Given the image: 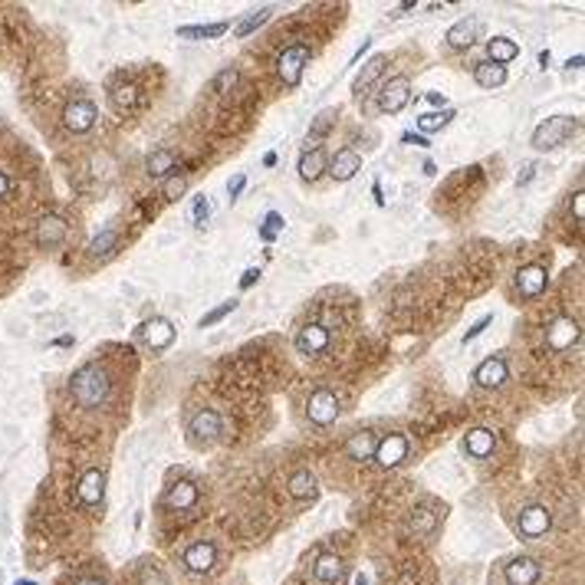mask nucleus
<instances>
[{
    "label": "nucleus",
    "mask_w": 585,
    "mask_h": 585,
    "mask_svg": "<svg viewBox=\"0 0 585 585\" xmlns=\"http://www.w3.org/2000/svg\"><path fill=\"white\" fill-rule=\"evenodd\" d=\"M109 391H112V378L99 362H86L82 368H76L69 378V398L76 401V408L82 411H96L109 401Z\"/></svg>",
    "instance_id": "obj_1"
},
{
    "label": "nucleus",
    "mask_w": 585,
    "mask_h": 585,
    "mask_svg": "<svg viewBox=\"0 0 585 585\" xmlns=\"http://www.w3.org/2000/svg\"><path fill=\"white\" fill-rule=\"evenodd\" d=\"M575 129H579V119H575V115H549V119L533 132V145L540 151L559 148V145H566V142L575 135Z\"/></svg>",
    "instance_id": "obj_2"
},
{
    "label": "nucleus",
    "mask_w": 585,
    "mask_h": 585,
    "mask_svg": "<svg viewBox=\"0 0 585 585\" xmlns=\"http://www.w3.org/2000/svg\"><path fill=\"white\" fill-rule=\"evenodd\" d=\"M313 60V49L306 43H289L283 46V53L276 56V76H280V82H283L286 89H296L302 79V69H306V63Z\"/></svg>",
    "instance_id": "obj_3"
},
{
    "label": "nucleus",
    "mask_w": 585,
    "mask_h": 585,
    "mask_svg": "<svg viewBox=\"0 0 585 585\" xmlns=\"http://www.w3.org/2000/svg\"><path fill=\"white\" fill-rule=\"evenodd\" d=\"M221 431H224L221 415L204 408V411H197L195 418H191V424H188V441H191L195 448H210V444L221 437Z\"/></svg>",
    "instance_id": "obj_4"
},
{
    "label": "nucleus",
    "mask_w": 585,
    "mask_h": 585,
    "mask_svg": "<svg viewBox=\"0 0 585 585\" xmlns=\"http://www.w3.org/2000/svg\"><path fill=\"white\" fill-rule=\"evenodd\" d=\"M411 457V441L405 434H388V437H378V448H375V461L378 467H385V470H395V467H401Z\"/></svg>",
    "instance_id": "obj_5"
},
{
    "label": "nucleus",
    "mask_w": 585,
    "mask_h": 585,
    "mask_svg": "<svg viewBox=\"0 0 585 585\" xmlns=\"http://www.w3.org/2000/svg\"><path fill=\"white\" fill-rule=\"evenodd\" d=\"M96 122H99V109H96L89 99H73V102L63 109V125H66V132H73V135L92 132Z\"/></svg>",
    "instance_id": "obj_6"
},
{
    "label": "nucleus",
    "mask_w": 585,
    "mask_h": 585,
    "mask_svg": "<svg viewBox=\"0 0 585 585\" xmlns=\"http://www.w3.org/2000/svg\"><path fill=\"white\" fill-rule=\"evenodd\" d=\"M306 415L313 421L316 428H329L332 421L339 418V398H335V391L329 388H316L309 395V401H306Z\"/></svg>",
    "instance_id": "obj_7"
},
{
    "label": "nucleus",
    "mask_w": 585,
    "mask_h": 585,
    "mask_svg": "<svg viewBox=\"0 0 585 585\" xmlns=\"http://www.w3.org/2000/svg\"><path fill=\"white\" fill-rule=\"evenodd\" d=\"M296 352L306 355V359H313V355H322L326 349L332 345V332L322 326V322H306L300 332H296Z\"/></svg>",
    "instance_id": "obj_8"
},
{
    "label": "nucleus",
    "mask_w": 585,
    "mask_h": 585,
    "mask_svg": "<svg viewBox=\"0 0 585 585\" xmlns=\"http://www.w3.org/2000/svg\"><path fill=\"white\" fill-rule=\"evenodd\" d=\"M138 339L148 345L151 352H162V349H168V345L175 342V326H171V319H165V316H151V319H145V322L138 326Z\"/></svg>",
    "instance_id": "obj_9"
},
{
    "label": "nucleus",
    "mask_w": 585,
    "mask_h": 585,
    "mask_svg": "<svg viewBox=\"0 0 585 585\" xmlns=\"http://www.w3.org/2000/svg\"><path fill=\"white\" fill-rule=\"evenodd\" d=\"M408 99H411V82H408L405 76H395V79H388V82L378 89L375 102L385 115H395V112H401L408 105Z\"/></svg>",
    "instance_id": "obj_10"
},
{
    "label": "nucleus",
    "mask_w": 585,
    "mask_h": 585,
    "mask_svg": "<svg viewBox=\"0 0 585 585\" xmlns=\"http://www.w3.org/2000/svg\"><path fill=\"white\" fill-rule=\"evenodd\" d=\"M549 526H553V516H549V510L542 503H529L520 513V520H516V529H520L523 540H540V536L549 533Z\"/></svg>",
    "instance_id": "obj_11"
},
{
    "label": "nucleus",
    "mask_w": 585,
    "mask_h": 585,
    "mask_svg": "<svg viewBox=\"0 0 585 585\" xmlns=\"http://www.w3.org/2000/svg\"><path fill=\"white\" fill-rule=\"evenodd\" d=\"M33 237H36L40 247H60V243H66V237H69V224H66V217H60V214H43V217L36 221Z\"/></svg>",
    "instance_id": "obj_12"
},
{
    "label": "nucleus",
    "mask_w": 585,
    "mask_h": 585,
    "mask_svg": "<svg viewBox=\"0 0 585 585\" xmlns=\"http://www.w3.org/2000/svg\"><path fill=\"white\" fill-rule=\"evenodd\" d=\"M579 339H582V329H579V322H575L572 316H559L553 326H549V332H546V342H549V349H555V352H566L572 345H579Z\"/></svg>",
    "instance_id": "obj_13"
},
{
    "label": "nucleus",
    "mask_w": 585,
    "mask_h": 585,
    "mask_svg": "<svg viewBox=\"0 0 585 585\" xmlns=\"http://www.w3.org/2000/svg\"><path fill=\"white\" fill-rule=\"evenodd\" d=\"M181 562H184V569L195 572V575H204V572L214 569V562H217V549H214V542L201 540V542H191L184 555H181Z\"/></svg>",
    "instance_id": "obj_14"
},
{
    "label": "nucleus",
    "mask_w": 585,
    "mask_h": 585,
    "mask_svg": "<svg viewBox=\"0 0 585 585\" xmlns=\"http://www.w3.org/2000/svg\"><path fill=\"white\" fill-rule=\"evenodd\" d=\"M546 286H549V273H546V267H540V263H529V267H520V270H516V289H520V296H526V300H536L540 293H546Z\"/></svg>",
    "instance_id": "obj_15"
},
{
    "label": "nucleus",
    "mask_w": 585,
    "mask_h": 585,
    "mask_svg": "<svg viewBox=\"0 0 585 585\" xmlns=\"http://www.w3.org/2000/svg\"><path fill=\"white\" fill-rule=\"evenodd\" d=\"M76 496H79V503H82V507H99V503H102V496H105V470H99V467L86 470V474L79 477Z\"/></svg>",
    "instance_id": "obj_16"
},
{
    "label": "nucleus",
    "mask_w": 585,
    "mask_h": 585,
    "mask_svg": "<svg viewBox=\"0 0 585 585\" xmlns=\"http://www.w3.org/2000/svg\"><path fill=\"white\" fill-rule=\"evenodd\" d=\"M375 448H378V434H375V431H355V434L345 441L342 454L352 461V464H368V461L375 457Z\"/></svg>",
    "instance_id": "obj_17"
},
{
    "label": "nucleus",
    "mask_w": 585,
    "mask_h": 585,
    "mask_svg": "<svg viewBox=\"0 0 585 585\" xmlns=\"http://www.w3.org/2000/svg\"><path fill=\"white\" fill-rule=\"evenodd\" d=\"M540 562L536 559H529V555H520V559H510L507 562V569H503V579L507 585H536L540 582Z\"/></svg>",
    "instance_id": "obj_18"
},
{
    "label": "nucleus",
    "mask_w": 585,
    "mask_h": 585,
    "mask_svg": "<svg viewBox=\"0 0 585 585\" xmlns=\"http://www.w3.org/2000/svg\"><path fill=\"white\" fill-rule=\"evenodd\" d=\"M474 382H477V388H500L507 382V359L503 355L483 359L477 365V372H474Z\"/></svg>",
    "instance_id": "obj_19"
},
{
    "label": "nucleus",
    "mask_w": 585,
    "mask_h": 585,
    "mask_svg": "<svg viewBox=\"0 0 585 585\" xmlns=\"http://www.w3.org/2000/svg\"><path fill=\"white\" fill-rule=\"evenodd\" d=\"M197 500H201V490H197L195 481H178L168 487L165 494V507L168 510H191L197 507Z\"/></svg>",
    "instance_id": "obj_20"
},
{
    "label": "nucleus",
    "mask_w": 585,
    "mask_h": 585,
    "mask_svg": "<svg viewBox=\"0 0 585 585\" xmlns=\"http://www.w3.org/2000/svg\"><path fill=\"white\" fill-rule=\"evenodd\" d=\"M359 168H362V155H359V151H355V148H339L326 171H329L335 181H349V178H355V175H359Z\"/></svg>",
    "instance_id": "obj_21"
},
{
    "label": "nucleus",
    "mask_w": 585,
    "mask_h": 585,
    "mask_svg": "<svg viewBox=\"0 0 585 585\" xmlns=\"http://www.w3.org/2000/svg\"><path fill=\"white\" fill-rule=\"evenodd\" d=\"M496 448V437L490 428H474V431H467L464 437V450L474 457V461H487Z\"/></svg>",
    "instance_id": "obj_22"
},
{
    "label": "nucleus",
    "mask_w": 585,
    "mask_h": 585,
    "mask_svg": "<svg viewBox=\"0 0 585 585\" xmlns=\"http://www.w3.org/2000/svg\"><path fill=\"white\" fill-rule=\"evenodd\" d=\"M316 582L322 585H342L345 582V562L335 553H322L319 562H316Z\"/></svg>",
    "instance_id": "obj_23"
},
{
    "label": "nucleus",
    "mask_w": 585,
    "mask_h": 585,
    "mask_svg": "<svg viewBox=\"0 0 585 585\" xmlns=\"http://www.w3.org/2000/svg\"><path fill=\"white\" fill-rule=\"evenodd\" d=\"M326 168H329V158H326V151L319 148H306L300 158V178L306 181V184H313V181H319L322 175H326Z\"/></svg>",
    "instance_id": "obj_24"
},
{
    "label": "nucleus",
    "mask_w": 585,
    "mask_h": 585,
    "mask_svg": "<svg viewBox=\"0 0 585 585\" xmlns=\"http://www.w3.org/2000/svg\"><path fill=\"white\" fill-rule=\"evenodd\" d=\"M477 33H481V20H477V16H467V20L454 23L448 30V46L450 49H470L474 40H477Z\"/></svg>",
    "instance_id": "obj_25"
},
{
    "label": "nucleus",
    "mask_w": 585,
    "mask_h": 585,
    "mask_svg": "<svg viewBox=\"0 0 585 585\" xmlns=\"http://www.w3.org/2000/svg\"><path fill=\"white\" fill-rule=\"evenodd\" d=\"M175 168H178V158H175V151H171V148H155L148 158H145V175L155 178V181L168 178Z\"/></svg>",
    "instance_id": "obj_26"
},
{
    "label": "nucleus",
    "mask_w": 585,
    "mask_h": 585,
    "mask_svg": "<svg viewBox=\"0 0 585 585\" xmlns=\"http://www.w3.org/2000/svg\"><path fill=\"white\" fill-rule=\"evenodd\" d=\"M109 102H112V109H115L119 115H132L138 109V89L132 82H115V86L109 89Z\"/></svg>",
    "instance_id": "obj_27"
},
{
    "label": "nucleus",
    "mask_w": 585,
    "mask_h": 585,
    "mask_svg": "<svg viewBox=\"0 0 585 585\" xmlns=\"http://www.w3.org/2000/svg\"><path fill=\"white\" fill-rule=\"evenodd\" d=\"M474 79H477L481 89H496V86L507 82V66H496V63L483 60V63L474 66Z\"/></svg>",
    "instance_id": "obj_28"
},
{
    "label": "nucleus",
    "mask_w": 585,
    "mask_h": 585,
    "mask_svg": "<svg viewBox=\"0 0 585 585\" xmlns=\"http://www.w3.org/2000/svg\"><path fill=\"white\" fill-rule=\"evenodd\" d=\"M385 66H388V60H385L382 53H378V56H372V60H368L365 66H362V73L355 76V82H352V92H355V96H362V92H368V86H372V82H375L378 76L385 73Z\"/></svg>",
    "instance_id": "obj_29"
},
{
    "label": "nucleus",
    "mask_w": 585,
    "mask_h": 585,
    "mask_svg": "<svg viewBox=\"0 0 585 585\" xmlns=\"http://www.w3.org/2000/svg\"><path fill=\"white\" fill-rule=\"evenodd\" d=\"M487 53H490V63L507 66V63H513L520 56V46L513 43V40H507V36H494V40L487 43Z\"/></svg>",
    "instance_id": "obj_30"
},
{
    "label": "nucleus",
    "mask_w": 585,
    "mask_h": 585,
    "mask_svg": "<svg viewBox=\"0 0 585 585\" xmlns=\"http://www.w3.org/2000/svg\"><path fill=\"white\" fill-rule=\"evenodd\" d=\"M316 494H319V487H316V477L309 470H296L289 477V496L293 500H316Z\"/></svg>",
    "instance_id": "obj_31"
},
{
    "label": "nucleus",
    "mask_w": 585,
    "mask_h": 585,
    "mask_svg": "<svg viewBox=\"0 0 585 585\" xmlns=\"http://www.w3.org/2000/svg\"><path fill=\"white\" fill-rule=\"evenodd\" d=\"M437 526V510L434 507H418V510L411 513V520H408V529L415 533V536H431Z\"/></svg>",
    "instance_id": "obj_32"
},
{
    "label": "nucleus",
    "mask_w": 585,
    "mask_h": 585,
    "mask_svg": "<svg viewBox=\"0 0 585 585\" xmlns=\"http://www.w3.org/2000/svg\"><path fill=\"white\" fill-rule=\"evenodd\" d=\"M227 30H230V23H227V20H221V23H197V27H181L178 36H184V40H214V36H224Z\"/></svg>",
    "instance_id": "obj_33"
},
{
    "label": "nucleus",
    "mask_w": 585,
    "mask_h": 585,
    "mask_svg": "<svg viewBox=\"0 0 585 585\" xmlns=\"http://www.w3.org/2000/svg\"><path fill=\"white\" fill-rule=\"evenodd\" d=\"M115 243H119V230H115V227H109V230H102V234L89 243V254L99 256V260H105V256L115 254Z\"/></svg>",
    "instance_id": "obj_34"
},
{
    "label": "nucleus",
    "mask_w": 585,
    "mask_h": 585,
    "mask_svg": "<svg viewBox=\"0 0 585 585\" xmlns=\"http://www.w3.org/2000/svg\"><path fill=\"white\" fill-rule=\"evenodd\" d=\"M270 16H273V7H260L256 14H247L243 16V23L237 27V36H250V33H254L256 27H263Z\"/></svg>",
    "instance_id": "obj_35"
},
{
    "label": "nucleus",
    "mask_w": 585,
    "mask_h": 585,
    "mask_svg": "<svg viewBox=\"0 0 585 585\" xmlns=\"http://www.w3.org/2000/svg\"><path fill=\"white\" fill-rule=\"evenodd\" d=\"M450 109H444V112H428V115H418V129L421 132H441L444 125L450 122Z\"/></svg>",
    "instance_id": "obj_36"
},
{
    "label": "nucleus",
    "mask_w": 585,
    "mask_h": 585,
    "mask_svg": "<svg viewBox=\"0 0 585 585\" xmlns=\"http://www.w3.org/2000/svg\"><path fill=\"white\" fill-rule=\"evenodd\" d=\"M335 109H322L319 115H316V122H313V129H309V138H322V135H329V129L335 125Z\"/></svg>",
    "instance_id": "obj_37"
},
{
    "label": "nucleus",
    "mask_w": 585,
    "mask_h": 585,
    "mask_svg": "<svg viewBox=\"0 0 585 585\" xmlns=\"http://www.w3.org/2000/svg\"><path fill=\"white\" fill-rule=\"evenodd\" d=\"M276 230H283V214L270 210V214H267V224L260 227V241L273 243V241H276Z\"/></svg>",
    "instance_id": "obj_38"
},
{
    "label": "nucleus",
    "mask_w": 585,
    "mask_h": 585,
    "mask_svg": "<svg viewBox=\"0 0 585 585\" xmlns=\"http://www.w3.org/2000/svg\"><path fill=\"white\" fill-rule=\"evenodd\" d=\"M234 309H237V300H227V302H221L217 309H210V313L204 316V319H201V329H204V326H214V322H221V319H224L227 313H234Z\"/></svg>",
    "instance_id": "obj_39"
},
{
    "label": "nucleus",
    "mask_w": 585,
    "mask_h": 585,
    "mask_svg": "<svg viewBox=\"0 0 585 585\" xmlns=\"http://www.w3.org/2000/svg\"><path fill=\"white\" fill-rule=\"evenodd\" d=\"M234 82H237V69H234V66H227V69H221V73H217V79H214V89L227 92Z\"/></svg>",
    "instance_id": "obj_40"
},
{
    "label": "nucleus",
    "mask_w": 585,
    "mask_h": 585,
    "mask_svg": "<svg viewBox=\"0 0 585 585\" xmlns=\"http://www.w3.org/2000/svg\"><path fill=\"white\" fill-rule=\"evenodd\" d=\"M184 188H188V178H168L165 184V201H178L184 195Z\"/></svg>",
    "instance_id": "obj_41"
},
{
    "label": "nucleus",
    "mask_w": 585,
    "mask_h": 585,
    "mask_svg": "<svg viewBox=\"0 0 585 585\" xmlns=\"http://www.w3.org/2000/svg\"><path fill=\"white\" fill-rule=\"evenodd\" d=\"M490 322H494V316H490V313H487V316H481V319H477V322H474V326H470V329H467L464 342H474V339H477V335H481V332H487V326H490Z\"/></svg>",
    "instance_id": "obj_42"
},
{
    "label": "nucleus",
    "mask_w": 585,
    "mask_h": 585,
    "mask_svg": "<svg viewBox=\"0 0 585 585\" xmlns=\"http://www.w3.org/2000/svg\"><path fill=\"white\" fill-rule=\"evenodd\" d=\"M142 585H168V582L155 566H142Z\"/></svg>",
    "instance_id": "obj_43"
},
{
    "label": "nucleus",
    "mask_w": 585,
    "mask_h": 585,
    "mask_svg": "<svg viewBox=\"0 0 585 585\" xmlns=\"http://www.w3.org/2000/svg\"><path fill=\"white\" fill-rule=\"evenodd\" d=\"M208 217H210L208 197H195V221L197 224H208Z\"/></svg>",
    "instance_id": "obj_44"
},
{
    "label": "nucleus",
    "mask_w": 585,
    "mask_h": 585,
    "mask_svg": "<svg viewBox=\"0 0 585 585\" xmlns=\"http://www.w3.org/2000/svg\"><path fill=\"white\" fill-rule=\"evenodd\" d=\"M7 197H14V178H10V171L0 168V201H7Z\"/></svg>",
    "instance_id": "obj_45"
},
{
    "label": "nucleus",
    "mask_w": 585,
    "mask_h": 585,
    "mask_svg": "<svg viewBox=\"0 0 585 585\" xmlns=\"http://www.w3.org/2000/svg\"><path fill=\"white\" fill-rule=\"evenodd\" d=\"M243 184H247V178H243V175H234V181H230V188H227V191H230V204H234V201L241 197Z\"/></svg>",
    "instance_id": "obj_46"
},
{
    "label": "nucleus",
    "mask_w": 585,
    "mask_h": 585,
    "mask_svg": "<svg viewBox=\"0 0 585 585\" xmlns=\"http://www.w3.org/2000/svg\"><path fill=\"white\" fill-rule=\"evenodd\" d=\"M260 280V270L256 267H250V270H243V276H241V289H250V286Z\"/></svg>",
    "instance_id": "obj_47"
},
{
    "label": "nucleus",
    "mask_w": 585,
    "mask_h": 585,
    "mask_svg": "<svg viewBox=\"0 0 585 585\" xmlns=\"http://www.w3.org/2000/svg\"><path fill=\"white\" fill-rule=\"evenodd\" d=\"M536 162H529V165L523 168V175H520V178H516V184H520V188H526V184H529V181H533V175H536Z\"/></svg>",
    "instance_id": "obj_48"
},
{
    "label": "nucleus",
    "mask_w": 585,
    "mask_h": 585,
    "mask_svg": "<svg viewBox=\"0 0 585 585\" xmlns=\"http://www.w3.org/2000/svg\"><path fill=\"white\" fill-rule=\"evenodd\" d=\"M428 102H431V105H437V109H441V112H444V109H448V99H444V96H441V92H428Z\"/></svg>",
    "instance_id": "obj_49"
},
{
    "label": "nucleus",
    "mask_w": 585,
    "mask_h": 585,
    "mask_svg": "<svg viewBox=\"0 0 585 585\" xmlns=\"http://www.w3.org/2000/svg\"><path fill=\"white\" fill-rule=\"evenodd\" d=\"M585 217V197L582 191H575V221H582Z\"/></svg>",
    "instance_id": "obj_50"
},
{
    "label": "nucleus",
    "mask_w": 585,
    "mask_h": 585,
    "mask_svg": "<svg viewBox=\"0 0 585 585\" xmlns=\"http://www.w3.org/2000/svg\"><path fill=\"white\" fill-rule=\"evenodd\" d=\"M405 142H408V145H421V148H424V145H431L424 135H415V132H405Z\"/></svg>",
    "instance_id": "obj_51"
},
{
    "label": "nucleus",
    "mask_w": 585,
    "mask_h": 585,
    "mask_svg": "<svg viewBox=\"0 0 585 585\" xmlns=\"http://www.w3.org/2000/svg\"><path fill=\"white\" fill-rule=\"evenodd\" d=\"M549 63H553V56H549V49H542V53H540V66H542V69H546Z\"/></svg>",
    "instance_id": "obj_52"
},
{
    "label": "nucleus",
    "mask_w": 585,
    "mask_h": 585,
    "mask_svg": "<svg viewBox=\"0 0 585 585\" xmlns=\"http://www.w3.org/2000/svg\"><path fill=\"white\" fill-rule=\"evenodd\" d=\"M372 191H375V204H385V197H382V184H378V181L372 184Z\"/></svg>",
    "instance_id": "obj_53"
},
{
    "label": "nucleus",
    "mask_w": 585,
    "mask_h": 585,
    "mask_svg": "<svg viewBox=\"0 0 585 585\" xmlns=\"http://www.w3.org/2000/svg\"><path fill=\"white\" fill-rule=\"evenodd\" d=\"M76 585H105V582H102V579H79Z\"/></svg>",
    "instance_id": "obj_54"
},
{
    "label": "nucleus",
    "mask_w": 585,
    "mask_h": 585,
    "mask_svg": "<svg viewBox=\"0 0 585 585\" xmlns=\"http://www.w3.org/2000/svg\"><path fill=\"white\" fill-rule=\"evenodd\" d=\"M572 66H575V69H579V66H582V53H579V56H575V60H569V63H566V69H572Z\"/></svg>",
    "instance_id": "obj_55"
},
{
    "label": "nucleus",
    "mask_w": 585,
    "mask_h": 585,
    "mask_svg": "<svg viewBox=\"0 0 585 585\" xmlns=\"http://www.w3.org/2000/svg\"><path fill=\"white\" fill-rule=\"evenodd\" d=\"M355 585H368V579H365V575H359V579H355Z\"/></svg>",
    "instance_id": "obj_56"
},
{
    "label": "nucleus",
    "mask_w": 585,
    "mask_h": 585,
    "mask_svg": "<svg viewBox=\"0 0 585 585\" xmlns=\"http://www.w3.org/2000/svg\"><path fill=\"white\" fill-rule=\"evenodd\" d=\"M14 585H33V582H30V579H23V582H14Z\"/></svg>",
    "instance_id": "obj_57"
}]
</instances>
